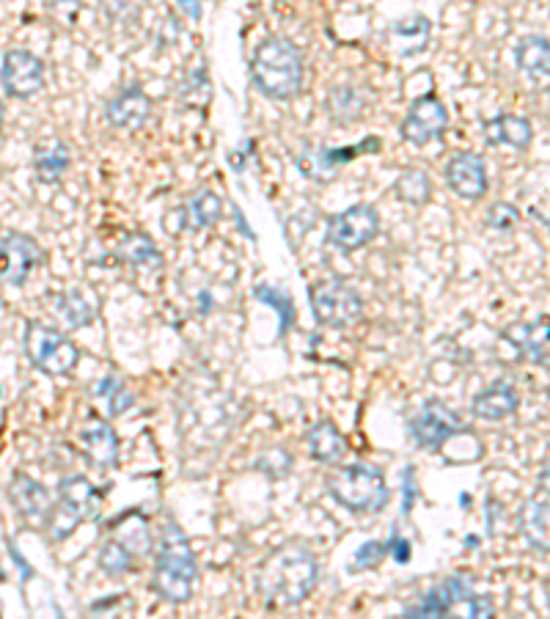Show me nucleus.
Segmentation results:
<instances>
[{
    "instance_id": "38",
    "label": "nucleus",
    "mask_w": 550,
    "mask_h": 619,
    "mask_svg": "<svg viewBox=\"0 0 550 619\" xmlns=\"http://www.w3.org/2000/svg\"><path fill=\"white\" fill-rule=\"evenodd\" d=\"M413 468L405 471V515L413 509V496H416V485H413Z\"/></svg>"
},
{
    "instance_id": "35",
    "label": "nucleus",
    "mask_w": 550,
    "mask_h": 619,
    "mask_svg": "<svg viewBox=\"0 0 550 619\" xmlns=\"http://www.w3.org/2000/svg\"><path fill=\"white\" fill-rule=\"evenodd\" d=\"M256 298L264 300L275 306V311L281 314V333H286V328L295 322V311H292V300L286 298L281 289H270V287H256Z\"/></svg>"
},
{
    "instance_id": "13",
    "label": "nucleus",
    "mask_w": 550,
    "mask_h": 619,
    "mask_svg": "<svg viewBox=\"0 0 550 619\" xmlns=\"http://www.w3.org/2000/svg\"><path fill=\"white\" fill-rule=\"evenodd\" d=\"M9 498L14 507L20 509V515L33 526H47V520L53 515V493L36 482L31 476L14 474L9 482Z\"/></svg>"
},
{
    "instance_id": "40",
    "label": "nucleus",
    "mask_w": 550,
    "mask_h": 619,
    "mask_svg": "<svg viewBox=\"0 0 550 619\" xmlns=\"http://www.w3.org/2000/svg\"><path fill=\"white\" fill-rule=\"evenodd\" d=\"M182 9L193 14V17H198V14H201V9H198V6H187V3H182Z\"/></svg>"
},
{
    "instance_id": "7",
    "label": "nucleus",
    "mask_w": 550,
    "mask_h": 619,
    "mask_svg": "<svg viewBox=\"0 0 550 619\" xmlns=\"http://www.w3.org/2000/svg\"><path fill=\"white\" fill-rule=\"evenodd\" d=\"M311 311L322 325L347 328L361 320L363 300L350 284H344L339 278H328L311 287Z\"/></svg>"
},
{
    "instance_id": "1",
    "label": "nucleus",
    "mask_w": 550,
    "mask_h": 619,
    "mask_svg": "<svg viewBox=\"0 0 550 619\" xmlns=\"http://www.w3.org/2000/svg\"><path fill=\"white\" fill-rule=\"evenodd\" d=\"M319 581V567L314 553L297 545L286 542L281 548H275L259 567L256 584L270 603L278 606H297L303 603Z\"/></svg>"
},
{
    "instance_id": "19",
    "label": "nucleus",
    "mask_w": 550,
    "mask_h": 619,
    "mask_svg": "<svg viewBox=\"0 0 550 619\" xmlns=\"http://www.w3.org/2000/svg\"><path fill=\"white\" fill-rule=\"evenodd\" d=\"M520 405L517 391L509 383H495V386L484 388L482 394H476L471 402V413L482 421H501L506 416H512Z\"/></svg>"
},
{
    "instance_id": "36",
    "label": "nucleus",
    "mask_w": 550,
    "mask_h": 619,
    "mask_svg": "<svg viewBox=\"0 0 550 619\" xmlns=\"http://www.w3.org/2000/svg\"><path fill=\"white\" fill-rule=\"evenodd\" d=\"M388 556V542H366L355 553V562H352V570H369V567H377Z\"/></svg>"
},
{
    "instance_id": "18",
    "label": "nucleus",
    "mask_w": 550,
    "mask_h": 619,
    "mask_svg": "<svg viewBox=\"0 0 550 619\" xmlns=\"http://www.w3.org/2000/svg\"><path fill=\"white\" fill-rule=\"evenodd\" d=\"M484 138L487 144L493 146H515V149H526L534 138L531 122L517 116V113H501L495 119L484 122Z\"/></svg>"
},
{
    "instance_id": "25",
    "label": "nucleus",
    "mask_w": 550,
    "mask_h": 619,
    "mask_svg": "<svg viewBox=\"0 0 550 619\" xmlns=\"http://www.w3.org/2000/svg\"><path fill=\"white\" fill-rule=\"evenodd\" d=\"M33 168H36V177L42 182H58L64 177V171L69 168V149L64 141H44L33 149Z\"/></svg>"
},
{
    "instance_id": "39",
    "label": "nucleus",
    "mask_w": 550,
    "mask_h": 619,
    "mask_svg": "<svg viewBox=\"0 0 550 619\" xmlns=\"http://www.w3.org/2000/svg\"><path fill=\"white\" fill-rule=\"evenodd\" d=\"M9 551H11V559H14V562H17V567H20V570H22V578L28 581V578H31V575H33V573H31V567H28V562L22 559L20 551H17V548H14L11 542H9Z\"/></svg>"
},
{
    "instance_id": "12",
    "label": "nucleus",
    "mask_w": 550,
    "mask_h": 619,
    "mask_svg": "<svg viewBox=\"0 0 550 619\" xmlns=\"http://www.w3.org/2000/svg\"><path fill=\"white\" fill-rule=\"evenodd\" d=\"M449 124V113H446V105L432 97V94H424L418 97L410 111H407L405 122H402V138L410 141V144L424 146L429 141H435Z\"/></svg>"
},
{
    "instance_id": "9",
    "label": "nucleus",
    "mask_w": 550,
    "mask_h": 619,
    "mask_svg": "<svg viewBox=\"0 0 550 619\" xmlns=\"http://www.w3.org/2000/svg\"><path fill=\"white\" fill-rule=\"evenodd\" d=\"M0 83L11 97L28 100L44 89V61L31 50L11 47L0 58Z\"/></svg>"
},
{
    "instance_id": "41",
    "label": "nucleus",
    "mask_w": 550,
    "mask_h": 619,
    "mask_svg": "<svg viewBox=\"0 0 550 619\" xmlns=\"http://www.w3.org/2000/svg\"><path fill=\"white\" fill-rule=\"evenodd\" d=\"M3 116H6V108H3V102H0V127H3Z\"/></svg>"
},
{
    "instance_id": "26",
    "label": "nucleus",
    "mask_w": 550,
    "mask_h": 619,
    "mask_svg": "<svg viewBox=\"0 0 550 619\" xmlns=\"http://www.w3.org/2000/svg\"><path fill=\"white\" fill-rule=\"evenodd\" d=\"M55 306H58V314H61L72 328H83V325H88V322L94 320V314H97L94 300L88 298L83 289H69L64 295H58Z\"/></svg>"
},
{
    "instance_id": "30",
    "label": "nucleus",
    "mask_w": 550,
    "mask_h": 619,
    "mask_svg": "<svg viewBox=\"0 0 550 619\" xmlns=\"http://www.w3.org/2000/svg\"><path fill=\"white\" fill-rule=\"evenodd\" d=\"M394 193L405 204H416L421 207L424 201H429V193H432V185H429V177L421 171V168H407L399 174V179L394 182Z\"/></svg>"
},
{
    "instance_id": "42",
    "label": "nucleus",
    "mask_w": 550,
    "mask_h": 619,
    "mask_svg": "<svg viewBox=\"0 0 550 619\" xmlns=\"http://www.w3.org/2000/svg\"><path fill=\"white\" fill-rule=\"evenodd\" d=\"M55 614H58V619H64V614H61V608H55Z\"/></svg>"
},
{
    "instance_id": "17",
    "label": "nucleus",
    "mask_w": 550,
    "mask_h": 619,
    "mask_svg": "<svg viewBox=\"0 0 550 619\" xmlns=\"http://www.w3.org/2000/svg\"><path fill=\"white\" fill-rule=\"evenodd\" d=\"M80 443H83V452L91 457V463L116 465L119 438H116V432H113L108 421L88 419V424L80 427Z\"/></svg>"
},
{
    "instance_id": "2",
    "label": "nucleus",
    "mask_w": 550,
    "mask_h": 619,
    "mask_svg": "<svg viewBox=\"0 0 550 619\" xmlns=\"http://www.w3.org/2000/svg\"><path fill=\"white\" fill-rule=\"evenodd\" d=\"M251 80L270 100H292L303 89V56L292 39L270 36L251 58Z\"/></svg>"
},
{
    "instance_id": "10",
    "label": "nucleus",
    "mask_w": 550,
    "mask_h": 619,
    "mask_svg": "<svg viewBox=\"0 0 550 619\" xmlns=\"http://www.w3.org/2000/svg\"><path fill=\"white\" fill-rule=\"evenodd\" d=\"M44 262L42 245L31 234L11 232L0 240V281L22 287L28 276Z\"/></svg>"
},
{
    "instance_id": "14",
    "label": "nucleus",
    "mask_w": 550,
    "mask_h": 619,
    "mask_svg": "<svg viewBox=\"0 0 550 619\" xmlns=\"http://www.w3.org/2000/svg\"><path fill=\"white\" fill-rule=\"evenodd\" d=\"M446 182L462 199L476 201L487 193V168L476 152H457L446 166Z\"/></svg>"
},
{
    "instance_id": "16",
    "label": "nucleus",
    "mask_w": 550,
    "mask_h": 619,
    "mask_svg": "<svg viewBox=\"0 0 550 619\" xmlns=\"http://www.w3.org/2000/svg\"><path fill=\"white\" fill-rule=\"evenodd\" d=\"M443 619H495L490 597L476 595L465 578H449V603Z\"/></svg>"
},
{
    "instance_id": "37",
    "label": "nucleus",
    "mask_w": 550,
    "mask_h": 619,
    "mask_svg": "<svg viewBox=\"0 0 550 619\" xmlns=\"http://www.w3.org/2000/svg\"><path fill=\"white\" fill-rule=\"evenodd\" d=\"M388 553H394L396 562H407V559H410V542L402 540L399 534H394V537L388 540Z\"/></svg>"
},
{
    "instance_id": "24",
    "label": "nucleus",
    "mask_w": 550,
    "mask_h": 619,
    "mask_svg": "<svg viewBox=\"0 0 550 619\" xmlns=\"http://www.w3.org/2000/svg\"><path fill=\"white\" fill-rule=\"evenodd\" d=\"M517 67L526 72L531 80H548L550 69V47L548 39L539 34L523 36L515 47Z\"/></svg>"
},
{
    "instance_id": "22",
    "label": "nucleus",
    "mask_w": 550,
    "mask_h": 619,
    "mask_svg": "<svg viewBox=\"0 0 550 619\" xmlns=\"http://www.w3.org/2000/svg\"><path fill=\"white\" fill-rule=\"evenodd\" d=\"M506 339L534 364L548 366V317H539L531 325H515L506 331Z\"/></svg>"
},
{
    "instance_id": "11",
    "label": "nucleus",
    "mask_w": 550,
    "mask_h": 619,
    "mask_svg": "<svg viewBox=\"0 0 550 619\" xmlns=\"http://www.w3.org/2000/svg\"><path fill=\"white\" fill-rule=\"evenodd\" d=\"M465 432V424L457 413H451L440 402H427L410 421V435L421 449H440L443 443Z\"/></svg>"
},
{
    "instance_id": "29",
    "label": "nucleus",
    "mask_w": 550,
    "mask_h": 619,
    "mask_svg": "<svg viewBox=\"0 0 550 619\" xmlns=\"http://www.w3.org/2000/svg\"><path fill=\"white\" fill-rule=\"evenodd\" d=\"M119 256L135 267H149L163 262L157 245H154L152 237H146V234H124V240L119 243Z\"/></svg>"
},
{
    "instance_id": "20",
    "label": "nucleus",
    "mask_w": 550,
    "mask_h": 619,
    "mask_svg": "<svg viewBox=\"0 0 550 619\" xmlns=\"http://www.w3.org/2000/svg\"><path fill=\"white\" fill-rule=\"evenodd\" d=\"M432 36V23L424 14H407L391 25V42L399 56H418L424 53Z\"/></svg>"
},
{
    "instance_id": "28",
    "label": "nucleus",
    "mask_w": 550,
    "mask_h": 619,
    "mask_svg": "<svg viewBox=\"0 0 550 619\" xmlns=\"http://www.w3.org/2000/svg\"><path fill=\"white\" fill-rule=\"evenodd\" d=\"M135 556H138V553L132 551L130 545H127V540H121V537H110V540L102 542L97 562L108 575H124L132 570Z\"/></svg>"
},
{
    "instance_id": "8",
    "label": "nucleus",
    "mask_w": 550,
    "mask_h": 619,
    "mask_svg": "<svg viewBox=\"0 0 550 619\" xmlns=\"http://www.w3.org/2000/svg\"><path fill=\"white\" fill-rule=\"evenodd\" d=\"M380 234V215L372 204H355L328 221V243L344 254L369 245Z\"/></svg>"
},
{
    "instance_id": "5",
    "label": "nucleus",
    "mask_w": 550,
    "mask_h": 619,
    "mask_svg": "<svg viewBox=\"0 0 550 619\" xmlns=\"http://www.w3.org/2000/svg\"><path fill=\"white\" fill-rule=\"evenodd\" d=\"M99 504H102V496L86 476H66L58 482V504L47 520V529L55 540H64L77 523L97 518Z\"/></svg>"
},
{
    "instance_id": "15",
    "label": "nucleus",
    "mask_w": 550,
    "mask_h": 619,
    "mask_svg": "<svg viewBox=\"0 0 550 619\" xmlns=\"http://www.w3.org/2000/svg\"><path fill=\"white\" fill-rule=\"evenodd\" d=\"M105 116H108V122L116 130L138 133L143 124L149 122V116H152V100L138 86H132V89H124L108 102Z\"/></svg>"
},
{
    "instance_id": "27",
    "label": "nucleus",
    "mask_w": 550,
    "mask_h": 619,
    "mask_svg": "<svg viewBox=\"0 0 550 619\" xmlns=\"http://www.w3.org/2000/svg\"><path fill=\"white\" fill-rule=\"evenodd\" d=\"M366 108V94L352 86H336L328 94V111L336 122H355Z\"/></svg>"
},
{
    "instance_id": "34",
    "label": "nucleus",
    "mask_w": 550,
    "mask_h": 619,
    "mask_svg": "<svg viewBox=\"0 0 550 619\" xmlns=\"http://www.w3.org/2000/svg\"><path fill=\"white\" fill-rule=\"evenodd\" d=\"M517 223H520V212L509 201H495L493 207L487 210V226L495 232H509V229H515Z\"/></svg>"
},
{
    "instance_id": "32",
    "label": "nucleus",
    "mask_w": 550,
    "mask_h": 619,
    "mask_svg": "<svg viewBox=\"0 0 550 619\" xmlns=\"http://www.w3.org/2000/svg\"><path fill=\"white\" fill-rule=\"evenodd\" d=\"M446 603H449V581H443L435 586L432 592L421 597L418 603L405 611V619H443L446 614Z\"/></svg>"
},
{
    "instance_id": "6",
    "label": "nucleus",
    "mask_w": 550,
    "mask_h": 619,
    "mask_svg": "<svg viewBox=\"0 0 550 619\" xmlns=\"http://www.w3.org/2000/svg\"><path fill=\"white\" fill-rule=\"evenodd\" d=\"M25 350L36 369H42L44 375H69L80 361L77 344L58 333L55 328H47L42 322H28L25 328Z\"/></svg>"
},
{
    "instance_id": "31",
    "label": "nucleus",
    "mask_w": 550,
    "mask_h": 619,
    "mask_svg": "<svg viewBox=\"0 0 550 619\" xmlns=\"http://www.w3.org/2000/svg\"><path fill=\"white\" fill-rule=\"evenodd\" d=\"M185 212L190 215V221H193L196 229H207V226H215V223H218L220 212H223V201H220L218 193L201 190L198 196H193V199L187 201Z\"/></svg>"
},
{
    "instance_id": "4",
    "label": "nucleus",
    "mask_w": 550,
    "mask_h": 619,
    "mask_svg": "<svg viewBox=\"0 0 550 619\" xmlns=\"http://www.w3.org/2000/svg\"><path fill=\"white\" fill-rule=\"evenodd\" d=\"M330 496L350 512H377L388 501V485L380 468L355 463L341 468L328 479Z\"/></svg>"
},
{
    "instance_id": "33",
    "label": "nucleus",
    "mask_w": 550,
    "mask_h": 619,
    "mask_svg": "<svg viewBox=\"0 0 550 619\" xmlns=\"http://www.w3.org/2000/svg\"><path fill=\"white\" fill-rule=\"evenodd\" d=\"M94 391H97L99 397H108L110 399V416H121V413H127V410L135 405V397H132V391L121 380H116V377H105V380H99L97 386H94Z\"/></svg>"
},
{
    "instance_id": "23",
    "label": "nucleus",
    "mask_w": 550,
    "mask_h": 619,
    "mask_svg": "<svg viewBox=\"0 0 550 619\" xmlns=\"http://www.w3.org/2000/svg\"><path fill=\"white\" fill-rule=\"evenodd\" d=\"M306 443L311 457L319 460V463L333 465L339 463L341 457L347 454V441H344V435L336 430L333 421H319V424H314V427L308 430Z\"/></svg>"
},
{
    "instance_id": "21",
    "label": "nucleus",
    "mask_w": 550,
    "mask_h": 619,
    "mask_svg": "<svg viewBox=\"0 0 550 619\" xmlns=\"http://www.w3.org/2000/svg\"><path fill=\"white\" fill-rule=\"evenodd\" d=\"M520 531L534 551L548 553V490L528 498L526 507L520 509Z\"/></svg>"
},
{
    "instance_id": "3",
    "label": "nucleus",
    "mask_w": 550,
    "mask_h": 619,
    "mask_svg": "<svg viewBox=\"0 0 550 619\" xmlns=\"http://www.w3.org/2000/svg\"><path fill=\"white\" fill-rule=\"evenodd\" d=\"M196 578L198 567L193 548L174 520H168L160 529V542H157V562L152 575L154 592L171 603H185L193 597Z\"/></svg>"
}]
</instances>
